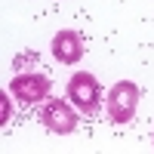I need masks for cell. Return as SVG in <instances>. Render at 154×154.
<instances>
[{
  "instance_id": "obj_6",
  "label": "cell",
  "mask_w": 154,
  "mask_h": 154,
  "mask_svg": "<svg viewBox=\"0 0 154 154\" xmlns=\"http://www.w3.org/2000/svg\"><path fill=\"white\" fill-rule=\"evenodd\" d=\"M9 120V102H6V93H3V123Z\"/></svg>"
},
{
  "instance_id": "obj_5",
  "label": "cell",
  "mask_w": 154,
  "mask_h": 154,
  "mask_svg": "<svg viewBox=\"0 0 154 154\" xmlns=\"http://www.w3.org/2000/svg\"><path fill=\"white\" fill-rule=\"evenodd\" d=\"M53 56H56V62H62V65H74V62H80V56H83L80 34L71 31V28L59 31L53 37Z\"/></svg>"
},
{
  "instance_id": "obj_3",
  "label": "cell",
  "mask_w": 154,
  "mask_h": 154,
  "mask_svg": "<svg viewBox=\"0 0 154 154\" xmlns=\"http://www.w3.org/2000/svg\"><path fill=\"white\" fill-rule=\"evenodd\" d=\"M49 77L46 74H40V71H25V74H16L9 80V93H12V99H19L22 105H37V102H43V99H49Z\"/></svg>"
},
{
  "instance_id": "obj_2",
  "label": "cell",
  "mask_w": 154,
  "mask_h": 154,
  "mask_svg": "<svg viewBox=\"0 0 154 154\" xmlns=\"http://www.w3.org/2000/svg\"><path fill=\"white\" fill-rule=\"evenodd\" d=\"M108 117L111 123H130L136 117V108H139V86L133 80H120L108 89Z\"/></svg>"
},
{
  "instance_id": "obj_1",
  "label": "cell",
  "mask_w": 154,
  "mask_h": 154,
  "mask_svg": "<svg viewBox=\"0 0 154 154\" xmlns=\"http://www.w3.org/2000/svg\"><path fill=\"white\" fill-rule=\"evenodd\" d=\"M68 99H71V105L80 114L93 117V114H99V108H102V86H99V80L93 74L80 71V74H74L68 80Z\"/></svg>"
},
{
  "instance_id": "obj_4",
  "label": "cell",
  "mask_w": 154,
  "mask_h": 154,
  "mask_svg": "<svg viewBox=\"0 0 154 154\" xmlns=\"http://www.w3.org/2000/svg\"><path fill=\"white\" fill-rule=\"evenodd\" d=\"M40 123L46 126L49 133H56V136H68V133H74V126H77V114H74V108L68 105L65 99H49V102H43V108H40Z\"/></svg>"
}]
</instances>
